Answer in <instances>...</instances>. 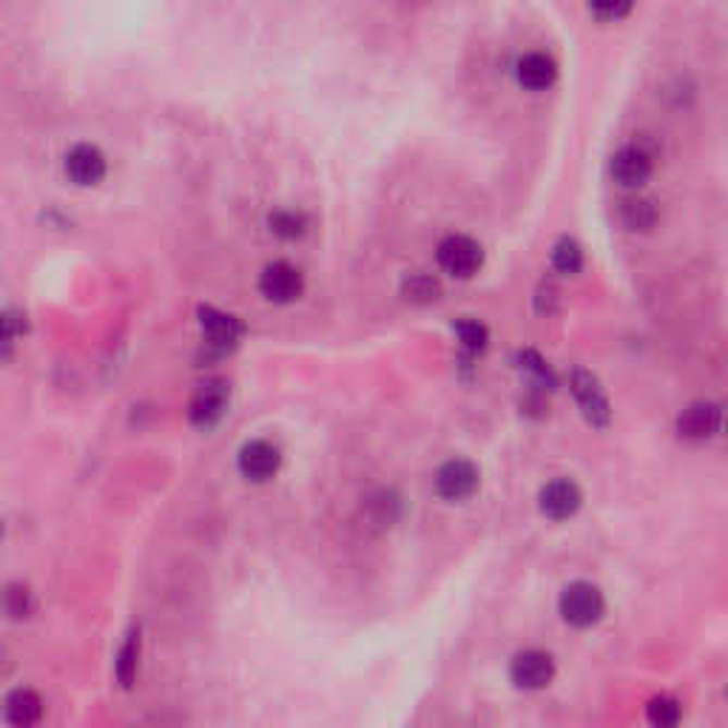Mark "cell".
<instances>
[{
	"label": "cell",
	"mask_w": 728,
	"mask_h": 728,
	"mask_svg": "<svg viewBox=\"0 0 728 728\" xmlns=\"http://www.w3.org/2000/svg\"><path fill=\"white\" fill-rule=\"evenodd\" d=\"M558 609L560 618L567 620L569 626H575V629H589V626H595L597 620L604 618V592L595 583L575 581L560 592Z\"/></svg>",
	"instance_id": "obj_1"
},
{
	"label": "cell",
	"mask_w": 728,
	"mask_h": 728,
	"mask_svg": "<svg viewBox=\"0 0 728 728\" xmlns=\"http://www.w3.org/2000/svg\"><path fill=\"white\" fill-rule=\"evenodd\" d=\"M569 391H572L575 402H578L583 419H587L589 424L597 427V430L609 427L612 421L609 398H606L604 387H601V382H597L595 375L583 368H575L572 375H569Z\"/></svg>",
	"instance_id": "obj_2"
},
{
	"label": "cell",
	"mask_w": 728,
	"mask_h": 728,
	"mask_svg": "<svg viewBox=\"0 0 728 728\" xmlns=\"http://www.w3.org/2000/svg\"><path fill=\"white\" fill-rule=\"evenodd\" d=\"M435 257H439V266L449 273V276H456V280H470L472 273H479L481 262H484V250L476 239L464 234H453L447 239H442L439 250H435Z\"/></svg>",
	"instance_id": "obj_3"
},
{
	"label": "cell",
	"mask_w": 728,
	"mask_h": 728,
	"mask_svg": "<svg viewBox=\"0 0 728 728\" xmlns=\"http://www.w3.org/2000/svg\"><path fill=\"white\" fill-rule=\"evenodd\" d=\"M481 486V476H479V467L472 461H467V458H449V461H444L442 467H439V472H435V490H439V495H442L444 501H467L472 498V495L479 493Z\"/></svg>",
	"instance_id": "obj_4"
},
{
	"label": "cell",
	"mask_w": 728,
	"mask_h": 728,
	"mask_svg": "<svg viewBox=\"0 0 728 728\" xmlns=\"http://www.w3.org/2000/svg\"><path fill=\"white\" fill-rule=\"evenodd\" d=\"M509 680L516 683V689L523 692H541L555 680V661L552 655L541 652V649H527L518 652L509 663Z\"/></svg>",
	"instance_id": "obj_5"
},
{
	"label": "cell",
	"mask_w": 728,
	"mask_h": 728,
	"mask_svg": "<svg viewBox=\"0 0 728 728\" xmlns=\"http://www.w3.org/2000/svg\"><path fill=\"white\" fill-rule=\"evenodd\" d=\"M259 291H262L266 299H271L276 305L296 303L305 291V276L291 262H273L259 276Z\"/></svg>",
	"instance_id": "obj_6"
},
{
	"label": "cell",
	"mask_w": 728,
	"mask_h": 728,
	"mask_svg": "<svg viewBox=\"0 0 728 728\" xmlns=\"http://www.w3.org/2000/svg\"><path fill=\"white\" fill-rule=\"evenodd\" d=\"M583 493L572 479H555L538 495V509L550 521H569L581 509Z\"/></svg>",
	"instance_id": "obj_7"
},
{
	"label": "cell",
	"mask_w": 728,
	"mask_h": 728,
	"mask_svg": "<svg viewBox=\"0 0 728 728\" xmlns=\"http://www.w3.org/2000/svg\"><path fill=\"white\" fill-rule=\"evenodd\" d=\"M280 449L273 447L271 442H266V439L248 442L239 449V472L248 481H254V484H262V481L273 479L280 472Z\"/></svg>",
	"instance_id": "obj_8"
},
{
	"label": "cell",
	"mask_w": 728,
	"mask_h": 728,
	"mask_svg": "<svg viewBox=\"0 0 728 728\" xmlns=\"http://www.w3.org/2000/svg\"><path fill=\"white\" fill-rule=\"evenodd\" d=\"M225 410H229V387L222 382H208L194 393L188 416H192V424H197L199 430H211L225 416Z\"/></svg>",
	"instance_id": "obj_9"
},
{
	"label": "cell",
	"mask_w": 728,
	"mask_h": 728,
	"mask_svg": "<svg viewBox=\"0 0 728 728\" xmlns=\"http://www.w3.org/2000/svg\"><path fill=\"white\" fill-rule=\"evenodd\" d=\"M652 174V155L640 146H624L612 157V177L624 188H638Z\"/></svg>",
	"instance_id": "obj_10"
},
{
	"label": "cell",
	"mask_w": 728,
	"mask_h": 728,
	"mask_svg": "<svg viewBox=\"0 0 728 728\" xmlns=\"http://www.w3.org/2000/svg\"><path fill=\"white\" fill-rule=\"evenodd\" d=\"M717 427H720V407L712 402H698V405L686 407L677 419V433L689 442H706L717 433Z\"/></svg>",
	"instance_id": "obj_11"
},
{
	"label": "cell",
	"mask_w": 728,
	"mask_h": 728,
	"mask_svg": "<svg viewBox=\"0 0 728 728\" xmlns=\"http://www.w3.org/2000/svg\"><path fill=\"white\" fill-rule=\"evenodd\" d=\"M66 174L77 185H97L106 177V157L97 146L81 143L66 155Z\"/></svg>",
	"instance_id": "obj_12"
},
{
	"label": "cell",
	"mask_w": 728,
	"mask_h": 728,
	"mask_svg": "<svg viewBox=\"0 0 728 728\" xmlns=\"http://www.w3.org/2000/svg\"><path fill=\"white\" fill-rule=\"evenodd\" d=\"M199 324H202V333H206V342L217 350H231V347L239 342L243 336V324L239 319L222 313V310L213 308H199Z\"/></svg>",
	"instance_id": "obj_13"
},
{
	"label": "cell",
	"mask_w": 728,
	"mask_h": 728,
	"mask_svg": "<svg viewBox=\"0 0 728 728\" xmlns=\"http://www.w3.org/2000/svg\"><path fill=\"white\" fill-rule=\"evenodd\" d=\"M44 717V700L32 689H15L3 700V720L9 728H35Z\"/></svg>",
	"instance_id": "obj_14"
},
{
	"label": "cell",
	"mask_w": 728,
	"mask_h": 728,
	"mask_svg": "<svg viewBox=\"0 0 728 728\" xmlns=\"http://www.w3.org/2000/svg\"><path fill=\"white\" fill-rule=\"evenodd\" d=\"M516 77L523 89L544 91V89H550L552 83L558 81V66H555V60L546 58V54L530 52L518 60Z\"/></svg>",
	"instance_id": "obj_15"
},
{
	"label": "cell",
	"mask_w": 728,
	"mask_h": 728,
	"mask_svg": "<svg viewBox=\"0 0 728 728\" xmlns=\"http://www.w3.org/2000/svg\"><path fill=\"white\" fill-rule=\"evenodd\" d=\"M683 717V703L671 694H657L646 703V723L652 728H680Z\"/></svg>",
	"instance_id": "obj_16"
},
{
	"label": "cell",
	"mask_w": 728,
	"mask_h": 728,
	"mask_svg": "<svg viewBox=\"0 0 728 728\" xmlns=\"http://www.w3.org/2000/svg\"><path fill=\"white\" fill-rule=\"evenodd\" d=\"M137 669H140V634L128 632L118 652V661H114L118 683L123 686V689H132L134 680H137Z\"/></svg>",
	"instance_id": "obj_17"
},
{
	"label": "cell",
	"mask_w": 728,
	"mask_h": 728,
	"mask_svg": "<svg viewBox=\"0 0 728 728\" xmlns=\"http://www.w3.org/2000/svg\"><path fill=\"white\" fill-rule=\"evenodd\" d=\"M620 217H624L626 229L649 231L652 225H655L657 211L652 202H646V199H629V202H624V211H620Z\"/></svg>",
	"instance_id": "obj_18"
},
{
	"label": "cell",
	"mask_w": 728,
	"mask_h": 728,
	"mask_svg": "<svg viewBox=\"0 0 728 728\" xmlns=\"http://www.w3.org/2000/svg\"><path fill=\"white\" fill-rule=\"evenodd\" d=\"M456 336H458V342H461L464 350L472 356L484 354L486 342H490V333H486V328L481 322H476V319H461V322H456Z\"/></svg>",
	"instance_id": "obj_19"
},
{
	"label": "cell",
	"mask_w": 728,
	"mask_h": 728,
	"mask_svg": "<svg viewBox=\"0 0 728 728\" xmlns=\"http://www.w3.org/2000/svg\"><path fill=\"white\" fill-rule=\"evenodd\" d=\"M3 609L12 620H23L29 618L32 612H35V597H32L29 587H23V583H12L7 589V595H3Z\"/></svg>",
	"instance_id": "obj_20"
},
{
	"label": "cell",
	"mask_w": 728,
	"mask_h": 728,
	"mask_svg": "<svg viewBox=\"0 0 728 728\" xmlns=\"http://www.w3.org/2000/svg\"><path fill=\"white\" fill-rule=\"evenodd\" d=\"M552 266L558 268L560 273H578L583 266V250L581 245L564 236L555 248H552Z\"/></svg>",
	"instance_id": "obj_21"
},
{
	"label": "cell",
	"mask_w": 728,
	"mask_h": 728,
	"mask_svg": "<svg viewBox=\"0 0 728 728\" xmlns=\"http://www.w3.org/2000/svg\"><path fill=\"white\" fill-rule=\"evenodd\" d=\"M271 231L282 239H296L305 234V217L296 211H276L271 213Z\"/></svg>",
	"instance_id": "obj_22"
},
{
	"label": "cell",
	"mask_w": 728,
	"mask_h": 728,
	"mask_svg": "<svg viewBox=\"0 0 728 728\" xmlns=\"http://www.w3.org/2000/svg\"><path fill=\"white\" fill-rule=\"evenodd\" d=\"M405 291H407V299H416V303H430V299L439 296V282L424 276V273H412L410 280H407Z\"/></svg>",
	"instance_id": "obj_23"
},
{
	"label": "cell",
	"mask_w": 728,
	"mask_h": 728,
	"mask_svg": "<svg viewBox=\"0 0 728 728\" xmlns=\"http://www.w3.org/2000/svg\"><path fill=\"white\" fill-rule=\"evenodd\" d=\"M521 368L527 370V373L535 379L541 387H546V391H552V384H555V379H552V370L546 368V361L541 359V356L535 354V350H523L521 354Z\"/></svg>",
	"instance_id": "obj_24"
},
{
	"label": "cell",
	"mask_w": 728,
	"mask_h": 728,
	"mask_svg": "<svg viewBox=\"0 0 728 728\" xmlns=\"http://www.w3.org/2000/svg\"><path fill=\"white\" fill-rule=\"evenodd\" d=\"M589 12L601 21H618V17L629 15L632 7L629 3H595V7H589Z\"/></svg>",
	"instance_id": "obj_25"
}]
</instances>
